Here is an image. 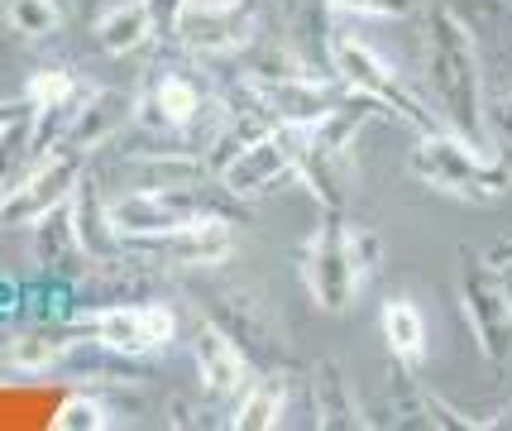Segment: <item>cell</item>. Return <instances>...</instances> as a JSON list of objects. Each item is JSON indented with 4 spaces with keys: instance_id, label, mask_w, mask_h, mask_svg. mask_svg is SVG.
Returning a JSON list of instances; mask_svg holds the SVG:
<instances>
[{
    "instance_id": "obj_17",
    "label": "cell",
    "mask_w": 512,
    "mask_h": 431,
    "mask_svg": "<svg viewBox=\"0 0 512 431\" xmlns=\"http://www.w3.org/2000/svg\"><path fill=\"white\" fill-rule=\"evenodd\" d=\"M29 235V250H34V264L44 273H53V278H67V273H91V259L87 250H82V240H77V230H72V211L63 206H53L48 216H39L34 226L24 230Z\"/></svg>"
},
{
    "instance_id": "obj_18",
    "label": "cell",
    "mask_w": 512,
    "mask_h": 431,
    "mask_svg": "<svg viewBox=\"0 0 512 431\" xmlns=\"http://www.w3.org/2000/svg\"><path fill=\"white\" fill-rule=\"evenodd\" d=\"M67 211H72V230H77L82 250H87L96 264H106V259H115V254H125V240L115 235V221H111V202H106L101 182L91 178V173L77 178L72 197H67Z\"/></svg>"
},
{
    "instance_id": "obj_21",
    "label": "cell",
    "mask_w": 512,
    "mask_h": 431,
    "mask_svg": "<svg viewBox=\"0 0 512 431\" xmlns=\"http://www.w3.org/2000/svg\"><path fill=\"white\" fill-rule=\"evenodd\" d=\"M288 398H292V379L288 374H278V369H264V374H254L245 384V393L235 398V408H230V427L235 431H268L283 422V412H288Z\"/></svg>"
},
{
    "instance_id": "obj_15",
    "label": "cell",
    "mask_w": 512,
    "mask_h": 431,
    "mask_svg": "<svg viewBox=\"0 0 512 431\" xmlns=\"http://www.w3.org/2000/svg\"><path fill=\"white\" fill-rule=\"evenodd\" d=\"M216 326H225L235 341L249 350V360H273V355H283V345H278V326L268 317V297L259 288H245V283H235V288H225L216 293V312H211Z\"/></svg>"
},
{
    "instance_id": "obj_24",
    "label": "cell",
    "mask_w": 512,
    "mask_h": 431,
    "mask_svg": "<svg viewBox=\"0 0 512 431\" xmlns=\"http://www.w3.org/2000/svg\"><path fill=\"white\" fill-rule=\"evenodd\" d=\"M206 111V91L197 87V77L187 72H158L149 87V115L163 130H192Z\"/></svg>"
},
{
    "instance_id": "obj_19",
    "label": "cell",
    "mask_w": 512,
    "mask_h": 431,
    "mask_svg": "<svg viewBox=\"0 0 512 431\" xmlns=\"http://www.w3.org/2000/svg\"><path fill=\"white\" fill-rule=\"evenodd\" d=\"M72 345H77V321H67V326H34V331H20V336H10V341H5L0 364H5V369H15V374L39 379V374L63 369Z\"/></svg>"
},
{
    "instance_id": "obj_33",
    "label": "cell",
    "mask_w": 512,
    "mask_h": 431,
    "mask_svg": "<svg viewBox=\"0 0 512 431\" xmlns=\"http://www.w3.org/2000/svg\"><path fill=\"white\" fill-rule=\"evenodd\" d=\"M29 111V101H24V96H0V125H5V120H15V115H24Z\"/></svg>"
},
{
    "instance_id": "obj_4",
    "label": "cell",
    "mask_w": 512,
    "mask_h": 431,
    "mask_svg": "<svg viewBox=\"0 0 512 431\" xmlns=\"http://www.w3.org/2000/svg\"><path fill=\"white\" fill-rule=\"evenodd\" d=\"M331 72L350 91L369 96L383 115H393V120H402V125H417V135H422V130H441V120H436V111H431V101L417 96V91L402 82V72L393 68L388 58H379L364 39H355V34H335Z\"/></svg>"
},
{
    "instance_id": "obj_2",
    "label": "cell",
    "mask_w": 512,
    "mask_h": 431,
    "mask_svg": "<svg viewBox=\"0 0 512 431\" xmlns=\"http://www.w3.org/2000/svg\"><path fill=\"white\" fill-rule=\"evenodd\" d=\"M302 283L321 312H350L359 288L383 269V235L359 221H345V211H326V221L307 235L297 250Z\"/></svg>"
},
{
    "instance_id": "obj_26",
    "label": "cell",
    "mask_w": 512,
    "mask_h": 431,
    "mask_svg": "<svg viewBox=\"0 0 512 431\" xmlns=\"http://www.w3.org/2000/svg\"><path fill=\"white\" fill-rule=\"evenodd\" d=\"M0 15L10 24V34H15V39H29V44L53 39L67 20L63 0H0Z\"/></svg>"
},
{
    "instance_id": "obj_28",
    "label": "cell",
    "mask_w": 512,
    "mask_h": 431,
    "mask_svg": "<svg viewBox=\"0 0 512 431\" xmlns=\"http://www.w3.org/2000/svg\"><path fill=\"white\" fill-rule=\"evenodd\" d=\"M53 431H106L115 427V408L101 398V393H87V388H77V393H67L63 408L53 412Z\"/></svg>"
},
{
    "instance_id": "obj_23",
    "label": "cell",
    "mask_w": 512,
    "mask_h": 431,
    "mask_svg": "<svg viewBox=\"0 0 512 431\" xmlns=\"http://www.w3.org/2000/svg\"><path fill=\"white\" fill-rule=\"evenodd\" d=\"M312 417L316 427H369L355 388L335 360H321L312 369Z\"/></svg>"
},
{
    "instance_id": "obj_25",
    "label": "cell",
    "mask_w": 512,
    "mask_h": 431,
    "mask_svg": "<svg viewBox=\"0 0 512 431\" xmlns=\"http://www.w3.org/2000/svg\"><path fill=\"white\" fill-rule=\"evenodd\" d=\"M379 331L388 350H393V360L407 364V369H422L426 360V317L417 302H407V297H388L379 307Z\"/></svg>"
},
{
    "instance_id": "obj_29",
    "label": "cell",
    "mask_w": 512,
    "mask_h": 431,
    "mask_svg": "<svg viewBox=\"0 0 512 431\" xmlns=\"http://www.w3.org/2000/svg\"><path fill=\"white\" fill-rule=\"evenodd\" d=\"M335 15H359V20H412L422 15L417 0H326Z\"/></svg>"
},
{
    "instance_id": "obj_20",
    "label": "cell",
    "mask_w": 512,
    "mask_h": 431,
    "mask_svg": "<svg viewBox=\"0 0 512 431\" xmlns=\"http://www.w3.org/2000/svg\"><path fill=\"white\" fill-rule=\"evenodd\" d=\"M158 39H163V34H158V24L144 0H120V5H111V10L96 20V48L111 53V58L144 53V48H154Z\"/></svg>"
},
{
    "instance_id": "obj_1",
    "label": "cell",
    "mask_w": 512,
    "mask_h": 431,
    "mask_svg": "<svg viewBox=\"0 0 512 431\" xmlns=\"http://www.w3.org/2000/svg\"><path fill=\"white\" fill-rule=\"evenodd\" d=\"M422 77H426V101L436 120L465 135L479 149L489 144V87H484V63H479V44L469 20H460V10L436 5L426 10L422 29Z\"/></svg>"
},
{
    "instance_id": "obj_6",
    "label": "cell",
    "mask_w": 512,
    "mask_h": 431,
    "mask_svg": "<svg viewBox=\"0 0 512 431\" xmlns=\"http://www.w3.org/2000/svg\"><path fill=\"white\" fill-rule=\"evenodd\" d=\"M77 331L101 341L115 355H130V360H144V355H158L178 341V307L173 302H101V307H87L77 317Z\"/></svg>"
},
{
    "instance_id": "obj_34",
    "label": "cell",
    "mask_w": 512,
    "mask_h": 431,
    "mask_svg": "<svg viewBox=\"0 0 512 431\" xmlns=\"http://www.w3.org/2000/svg\"><path fill=\"white\" fill-rule=\"evenodd\" d=\"M489 264H512V240H503V245H493L489 254H484Z\"/></svg>"
},
{
    "instance_id": "obj_11",
    "label": "cell",
    "mask_w": 512,
    "mask_h": 431,
    "mask_svg": "<svg viewBox=\"0 0 512 431\" xmlns=\"http://www.w3.org/2000/svg\"><path fill=\"white\" fill-rule=\"evenodd\" d=\"M259 96V106L273 125H292V130H312L316 120H326V115L340 106V96H345V82L331 77V72H297L288 82H268V87H249Z\"/></svg>"
},
{
    "instance_id": "obj_8",
    "label": "cell",
    "mask_w": 512,
    "mask_h": 431,
    "mask_svg": "<svg viewBox=\"0 0 512 431\" xmlns=\"http://www.w3.org/2000/svg\"><path fill=\"white\" fill-rule=\"evenodd\" d=\"M87 173V154L77 149H48L20 182L0 187V230H29L39 216H48L53 206H63L72 197L77 178Z\"/></svg>"
},
{
    "instance_id": "obj_10",
    "label": "cell",
    "mask_w": 512,
    "mask_h": 431,
    "mask_svg": "<svg viewBox=\"0 0 512 431\" xmlns=\"http://www.w3.org/2000/svg\"><path fill=\"white\" fill-rule=\"evenodd\" d=\"M206 206L197 202V187L192 192H154V187H134L125 197L111 202V221L115 235L125 245H154L163 235L182 230L192 216H201Z\"/></svg>"
},
{
    "instance_id": "obj_16",
    "label": "cell",
    "mask_w": 512,
    "mask_h": 431,
    "mask_svg": "<svg viewBox=\"0 0 512 431\" xmlns=\"http://www.w3.org/2000/svg\"><path fill=\"white\" fill-rule=\"evenodd\" d=\"M134 120V96H125V91H115V87H91L87 96H82V106L72 111V120H67V130H63V149H77V154H96L101 144H111L125 125ZM53 144V149H58Z\"/></svg>"
},
{
    "instance_id": "obj_27",
    "label": "cell",
    "mask_w": 512,
    "mask_h": 431,
    "mask_svg": "<svg viewBox=\"0 0 512 431\" xmlns=\"http://www.w3.org/2000/svg\"><path fill=\"white\" fill-rule=\"evenodd\" d=\"M34 154H39V139H34V120L29 111L15 115L0 125V187L20 182L29 168H34Z\"/></svg>"
},
{
    "instance_id": "obj_9",
    "label": "cell",
    "mask_w": 512,
    "mask_h": 431,
    "mask_svg": "<svg viewBox=\"0 0 512 431\" xmlns=\"http://www.w3.org/2000/svg\"><path fill=\"white\" fill-rule=\"evenodd\" d=\"M465 259L469 264L460 273V307H465L469 331H474L484 360L508 364L512 360V302L503 293V273L474 250H465Z\"/></svg>"
},
{
    "instance_id": "obj_13",
    "label": "cell",
    "mask_w": 512,
    "mask_h": 431,
    "mask_svg": "<svg viewBox=\"0 0 512 431\" xmlns=\"http://www.w3.org/2000/svg\"><path fill=\"white\" fill-rule=\"evenodd\" d=\"M87 82L77 77V72L67 68H39L29 72V82H24V101H29V120H34V139H39V149H53L58 139H63L67 120L72 111L82 106V96H87Z\"/></svg>"
},
{
    "instance_id": "obj_14",
    "label": "cell",
    "mask_w": 512,
    "mask_h": 431,
    "mask_svg": "<svg viewBox=\"0 0 512 431\" xmlns=\"http://www.w3.org/2000/svg\"><path fill=\"white\" fill-rule=\"evenodd\" d=\"M149 250H158V259L168 269H221L235 254V226L225 221L221 211H201L182 230L154 240Z\"/></svg>"
},
{
    "instance_id": "obj_3",
    "label": "cell",
    "mask_w": 512,
    "mask_h": 431,
    "mask_svg": "<svg viewBox=\"0 0 512 431\" xmlns=\"http://www.w3.org/2000/svg\"><path fill=\"white\" fill-rule=\"evenodd\" d=\"M407 168L422 187L441 192V197H455L465 206L503 202L512 187V163L498 149H479L465 135L446 130V125L417 135L412 154H407Z\"/></svg>"
},
{
    "instance_id": "obj_32",
    "label": "cell",
    "mask_w": 512,
    "mask_h": 431,
    "mask_svg": "<svg viewBox=\"0 0 512 431\" xmlns=\"http://www.w3.org/2000/svg\"><path fill=\"white\" fill-rule=\"evenodd\" d=\"M15 307H20V288L10 278H0V317H10Z\"/></svg>"
},
{
    "instance_id": "obj_35",
    "label": "cell",
    "mask_w": 512,
    "mask_h": 431,
    "mask_svg": "<svg viewBox=\"0 0 512 431\" xmlns=\"http://www.w3.org/2000/svg\"><path fill=\"white\" fill-rule=\"evenodd\" d=\"M493 269L503 273V293H508V302H512V264H493Z\"/></svg>"
},
{
    "instance_id": "obj_31",
    "label": "cell",
    "mask_w": 512,
    "mask_h": 431,
    "mask_svg": "<svg viewBox=\"0 0 512 431\" xmlns=\"http://www.w3.org/2000/svg\"><path fill=\"white\" fill-rule=\"evenodd\" d=\"M144 5H149V15H154L158 34L168 39V34H173V24H178V15H182V5H187V0H144Z\"/></svg>"
},
{
    "instance_id": "obj_7",
    "label": "cell",
    "mask_w": 512,
    "mask_h": 431,
    "mask_svg": "<svg viewBox=\"0 0 512 431\" xmlns=\"http://www.w3.org/2000/svg\"><path fill=\"white\" fill-rule=\"evenodd\" d=\"M259 29V0H187L168 39L197 58H235L259 39Z\"/></svg>"
},
{
    "instance_id": "obj_5",
    "label": "cell",
    "mask_w": 512,
    "mask_h": 431,
    "mask_svg": "<svg viewBox=\"0 0 512 431\" xmlns=\"http://www.w3.org/2000/svg\"><path fill=\"white\" fill-rule=\"evenodd\" d=\"M297 163H302V130L268 125L216 168V187L235 202H254V197H268L297 182Z\"/></svg>"
},
{
    "instance_id": "obj_22",
    "label": "cell",
    "mask_w": 512,
    "mask_h": 431,
    "mask_svg": "<svg viewBox=\"0 0 512 431\" xmlns=\"http://www.w3.org/2000/svg\"><path fill=\"white\" fill-rule=\"evenodd\" d=\"M211 178V163L197 149H154L144 159H134V187H154V192H192Z\"/></svg>"
},
{
    "instance_id": "obj_30",
    "label": "cell",
    "mask_w": 512,
    "mask_h": 431,
    "mask_svg": "<svg viewBox=\"0 0 512 431\" xmlns=\"http://www.w3.org/2000/svg\"><path fill=\"white\" fill-rule=\"evenodd\" d=\"M489 144L512 163V87L489 96Z\"/></svg>"
},
{
    "instance_id": "obj_12",
    "label": "cell",
    "mask_w": 512,
    "mask_h": 431,
    "mask_svg": "<svg viewBox=\"0 0 512 431\" xmlns=\"http://www.w3.org/2000/svg\"><path fill=\"white\" fill-rule=\"evenodd\" d=\"M192 364H197L201 374V388L211 393V398H221V403H235L245 384L254 379V360H249V350L225 326L206 317L197 321V331H192Z\"/></svg>"
}]
</instances>
